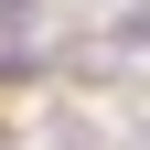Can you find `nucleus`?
<instances>
[{"label":"nucleus","mask_w":150,"mask_h":150,"mask_svg":"<svg viewBox=\"0 0 150 150\" xmlns=\"http://www.w3.org/2000/svg\"><path fill=\"white\" fill-rule=\"evenodd\" d=\"M107 54H118V64H150V0H139V11H118V22H107Z\"/></svg>","instance_id":"obj_1"},{"label":"nucleus","mask_w":150,"mask_h":150,"mask_svg":"<svg viewBox=\"0 0 150 150\" xmlns=\"http://www.w3.org/2000/svg\"><path fill=\"white\" fill-rule=\"evenodd\" d=\"M43 129H54V150H107V139H97V118H86V107H54Z\"/></svg>","instance_id":"obj_2"},{"label":"nucleus","mask_w":150,"mask_h":150,"mask_svg":"<svg viewBox=\"0 0 150 150\" xmlns=\"http://www.w3.org/2000/svg\"><path fill=\"white\" fill-rule=\"evenodd\" d=\"M129 150H150V118H139V129H129Z\"/></svg>","instance_id":"obj_3"},{"label":"nucleus","mask_w":150,"mask_h":150,"mask_svg":"<svg viewBox=\"0 0 150 150\" xmlns=\"http://www.w3.org/2000/svg\"><path fill=\"white\" fill-rule=\"evenodd\" d=\"M0 150H11V129H0Z\"/></svg>","instance_id":"obj_4"}]
</instances>
